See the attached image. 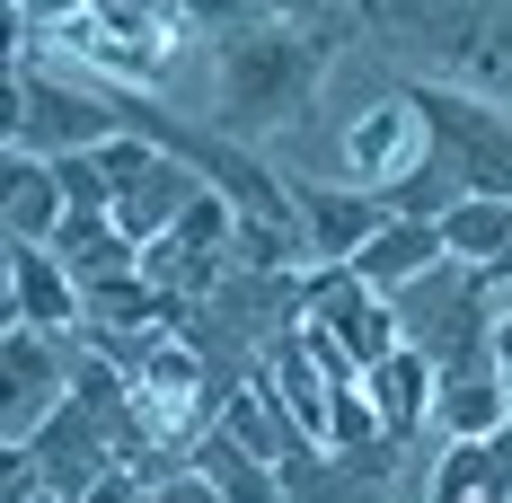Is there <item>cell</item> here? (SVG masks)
<instances>
[{"label": "cell", "mask_w": 512, "mask_h": 503, "mask_svg": "<svg viewBox=\"0 0 512 503\" xmlns=\"http://www.w3.org/2000/svg\"><path fill=\"white\" fill-rule=\"evenodd\" d=\"M442 256H451V248H442V221H398V212H389V221L362 239L354 274L371 283V292H407L415 274H433Z\"/></svg>", "instance_id": "30bf717a"}, {"label": "cell", "mask_w": 512, "mask_h": 503, "mask_svg": "<svg viewBox=\"0 0 512 503\" xmlns=\"http://www.w3.org/2000/svg\"><path fill=\"white\" fill-rule=\"evenodd\" d=\"M433 503H512V424L486 442H451L433 468Z\"/></svg>", "instance_id": "8fae6325"}, {"label": "cell", "mask_w": 512, "mask_h": 503, "mask_svg": "<svg viewBox=\"0 0 512 503\" xmlns=\"http://www.w3.org/2000/svg\"><path fill=\"white\" fill-rule=\"evenodd\" d=\"M433 415L451 424V442H486V433H504V424H512V389H504V371H468V380H442Z\"/></svg>", "instance_id": "2e32d148"}, {"label": "cell", "mask_w": 512, "mask_h": 503, "mask_svg": "<svg viewBox=\"0 0 512 503\" xmlns=\"http://www.w3.org/2000/svg\"><path fill=\"white\" fill-rule=\"evenodd\" d=\"M18 133H9V151H36V159H62V151H98L106 133L124 124V106L89 98V89H62V80H36V53H27V36H18Z\"/></svg>", "instance_id": "3957f363"}, {"label": "cell", "mask_w": 512, "mask_h": 503, "mask_svg": "<svg viewBox=\"0 0 512 503\" xmlns=\"http://www.w3.org/2000/svg\"><path fill=\"white\" fill-rule=\"evenodd\" d=\"M53 256L80 274V292H89V283H106V274H133V265H142V248L115 230V212H71V221L53 230Z\"/></svg>", "instance_id": "4fadbf2b"}, {"label": "cell", "mask_w": 512, "mask_h": 503, "mask_svg": "<svg viewBox=\"0 0 512 503\" xmlns=\"http://www.w3.org/2000/svg\"><path fill=\"white\" fill-rule=\"evenodd\" d=\"M318 336H327V327H318ZM336 345H345L362 371H371L380 353H398V345H407V336H398V309H389V301H371L362 318H345V327H336Z\"/></svg>", "instance_id": "44dd1931"}, {"label": "cell", "mask_w": 512, "mask_h": 503, "mask_svg": "<svg viewBox=\"0 0 512 503\" xmlns=\"http://www.w3.org/2000/svg\"><path fill=\"white\" fill-rule=\"evenodd\" d=\"M151 503H221V495H212L204 468H177V477H159V486H151Z\"/></svg>", "instance_id": "cb8c5ba5"}, {"label": "cell", "mask_w": 512, "mask_h": 503, "mask_svg": "<svg viewBox=\"0 0 512 503\" xmlns=\"http://www.w3.org/2000/svg\"><path fill=\"white\" fill-rule=\"evenodd\" d=\"M495 371H504V389H512V309L495 318Z\"/></svg>", "instance_id": "4316f807"}, {"label": "cell", "mask_w": 512, "mask_h": 503, "mask_svg": "<svg viewBox=\"0 0 512 503\" xmlns=\"http://www.w3.org/2000/svg\"><path fill=\"white\" fill-rule=\"evenodd\" d=\"M18 503H71V495H53V486H36V495H18Z\"/></svg>", "instance_id": "83f0119b"}, {"label": "cell", "mask_w": 512, "mask_h": 503, "mask_svg": "<svg viewBox=\"0 0 512 503\" xmlns=\"http://www.w3.org/2000/svg\"><path fill=\"white\" fill-rule=\"evenodd\" d=\"M195 468L212 477V495H221V503H274V495H283L274 459H256L248 442L230 433V424H212L204 442H195Z\"/></svg>", "instance_id": "9a60e30c"}, {"label": "cell", "mask_w": 512, "mask_h": 503, "mask_svg": "<svg viewBox=\"0 0 512 503\" xmlns=\"http://www.w3.org/2000/svg\"><path fill=\"white\" fill-rule=\"evenodd\" d=\"M62 221H71V203H62L53 159L9 151V239H36V248H53V230H62Z\"/></svg>", "instance_id": "5bb4252c"}, {"label": "cell", "mask_w": 512, "mask_h": 503, "mask_svg": "<svg viewBox=\"0 0 512 503\" xmlns=\"http://www.w3.org/2000/svg\"><path fill=\"white\" fill-rule=\"evenodd\" d=\"M442 248L460 256V265H495V256L512 248V195H468V203H451Z\"/></svg>", "instance_id": "e0dca14e"}, {"label": "cell", "mask_w": 512, "mask_h": 503, "mask_svg": "<svg viewBox=\"0 0 512 503\" xmlns=\"http://www.w3.org/2000/svg\"><path fill=\"white\" fill-rule=\"evenodd\" d=\"M9 327H45V336L89 327L80 274H71L53 248H36V239H9Z\"/></svg>", "instance_id": "277c9868"}, {"label": "cell", "mask_w": 512, "mask_h": 503, "mask_svg": "<svg viewBox=\"0 0 512 503\" xmlns=\"http://www.w3.org/2000/svg\"><path fill=\"white\" fill-rule=\"evenodd\" d=\"M177 9H186V18H212V27H230V18H239L248 0H177Z\"/></svg>", "instance_id": "484cf974"}, {"label": "cell", "mask_w": 512, "mask_h": 503, "mask_svg": "<svg viewBox=\"0 0 512 503\" xmlns=\"http://www.w3.org/2000/svg\"><path fill=\"white\" fill-rule=\"evenodd\" d=\"M89 18L115 27L124 45H151V53H177V36H186V9L177 0H89Z\"/></svg>", "instance_id": "d6986e66"}, {"label": "cell", "mask_w": 512, "mask_h": 503, "mask_svg": "<svg viewBox=\"0 0 512 503\" xmlns=\"http://www.w3.org/2000/svg\"><path fill=\"white\" fill-rule=\"evenodd\" d=\"M221 424H230V433H239V442H248L256 459H274V468L309 451V433L292 424V415H283V398H274V380H265V371L230 389V406H221Z\"/></svg>", "instance_id": "7c38bea8"}, {"label": "cell", "mask_w": 512, "mask_h": 503, "mask_svg": "<svg viewBox=\"0 0 512 503\" xmlns=\"http://www.w3.org/2000/svg\"><path fill=\"white\" fill-rule=\"evenodd\" d=\"M380 203L398 221H451V203H468V186H460V168H451V151H433V159H415Z\"/></svg>", "instance_id": "ac0fdd59"}, {"label": "cell", "mask_w": 512, "mask_h": 503, "mask_svg": "<svg viewBox=\"0 0 512 503\" xmlns=\"http://www.w3.org/2000/svg\"><path fill=\"white\" fill-rule=\"evenodd\" d=\"M18 9V27H62V18H80L89 0H9Z\"/></svg>", "instance_id": "d4e9b609"}, {"label": "cell", "mask_w": 512, "mask_h": 503, "mask_svg": "<svg viewBox=\"0 0 512 503\" xmlns=\"http://www.w3.org/2000/svg\"><path fill=\"white\" fill-rule=\"evenodd\" d=\"M195 195H204V168L177 159V151H159L151 177H133V186L115 195V230H124L133 248H151V239H168V230L195 212Z\"/></svg>", "instance_id": "8992f818"}, {"label": "cell", "mask_w": 512, "mask_h": 503, "mask_svg": "<svg viewBox=\"0 0 512 503\" xmlns=\"http://www.w3.org/2000/svg\"><path fill=\"white\" fill-rule=\"evenodd\" d=\"M415 115L433 133V151H451L468 195H512V124L477 89H442V80H415Z\"/></svg>", "instance_id": "7a4b0ae2"}, {"label": "cell", "mask_w": 512, "mask_h": 503, "mask_svg": "<svg viewBox=\"0 0 512 503\" xmlns=\"http://www.w3.org/2000/svg\"><path fill=\"white\" fill-rule=\"evenodd\" d=\"M362 389H371V406H380V433L407 442L415 424L433 415V398H442V371H433L424 345H398V353H380V362L362 371Z\"/></svg>", "instance_id": "ba28073f"}, {"label": "cell", "mask_w": 512, "mask_h": 503, "mask_svg": "<svg viewBox=\"0 0 512 503\" xmlns=\"http://www.w3.org/2000/svg\"><path fill=\"white\" fill-rule=\"evenodd\" d=\"M424 142H433V133H424L415 98H380V106H362L354 124H345V168H354L362 186H380V195H389L415 159H424Z\"/></svg>", "instance_id": "5b68a950"}, {"label": "cell", "mask_w": 512, "mask_h": 503, "mask_svg": "<svg viewBox=\"0 0 512 503\" xmlns=\"http://www.w3.org/2000/svg\"><path fill=\"white\" fill-rule=\"evenodd\" d=\"M301 195V221H309V256L318 265H354L362 239L389 221V203L371 195V186H292Z\"/></svg>", "instance_id": "52a82bcc"}, {"label": "cell", "mask_w": 512, "mask_h": 503, "mask_svg": "<svg viewBox=\"0 0 512 503\" xmlns=\"http://www.w3.org/2000/svg\"><path fill=\"white\" fill-rule=\"evenodd\" d=\"M318 71H327V45L301 36V27H248V36H230L221 45V124L248 133V124L301 115Z\"/></svg>", "instance_id": "6da1fadb"}, {"label": "cell", "mask_w": 512, "mask_h": 503, "mask_svg": "<svg viewBox=\"0 0 512 503\" xmlns=\"http://www.w3.org/2000/svg\"><path fill=\"white\" fill-rule=\"evenodd\" d=\"M362 442H380V406L362 380H336V406H327V451H362Z\"/></svg>", "instance_id": "ffe728a7"}, {"label": "cell", "mask_w": 512, "mask_h": 503, "mask_svg": "<svg viewBox=\"0 0 512 503\" xmlns=\"http://www.w3.org/2000/svg\"><path fill=\"white\" fill-rule=\"evenodd\" d=\"M53 177H62V203H71V212H115V186H106L98 151H62Z\"/></svg>", "instance_id": "7402d4cb"}, {"label": "cell", "mask_w": 512, "mask_h": 503, "mask_svg": "<svg viewBox=\"0 0 512 503\" xmlns=\"http://www.w3.org/2000/svg\"><path fill=\"white\" fill-rule=\"evenodd\" d=\"M98 168H106V186L124 195L133 177H151V168H159V142H151V133H106V142H98Z\"/></svg>", "instance_id": "603a6c76"}, {"label": "cell", "mask_w": 512, "mask_h": 503, "mask_svg": "<svg viewBox=\"0 0 512 503\" xmlns=\"http://www.w3.org/2000/svg\"><path fill=\"white\" fill-rule=\"evenodd\" d=\"M256 371L274 380V398H283V415H292V424H301L309 442L327 451V406H336V380L318 371V353H309V336H301V327H283V336L265 345V362H256Z\"/></svg>", "instance_id": "9c48e42d"}]
</instances>
